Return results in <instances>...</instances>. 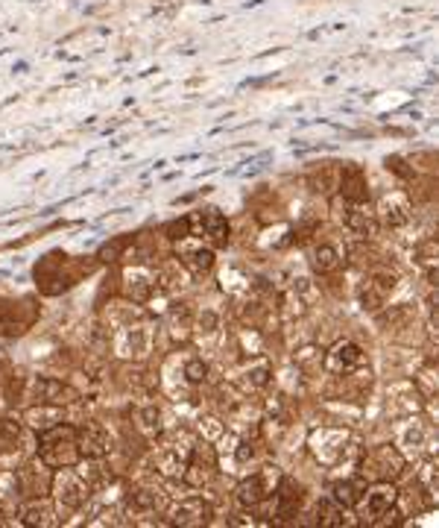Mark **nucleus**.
<instances>
[{"label":"nucleus","instance_id":"1","mask_svg":"<svg viewBox=\"0 0 439 528\" xmlns=\"http://www.w3.org/2000/svg\"><path fill=\"white\" fill-rule=\"evenodd\" d=\"M36 458L50 470H62V467H74L82 461L79 455V443H77V428L74 423H59L41 432L36 440Z\"/></svg>","mask_w":439,"mask_h":528},{"label":"nucleus","instance_id":"2","mask_svg":"<svg viewBox=\"0 0 439 528\" xmlns=\"http://www.w3.org/2000/svg\"><path fill=\"white\" fill-rule=\"evenodd\" d=\"M94 496V488L89 484V479L82 476V470L74 467H62L53 470V484H50V499L59 505L65 513H77L89 505V499Z\"/></svg>","mask_w":439,"mask_h":528},{"label":"nucleus","instance_id":"3","mask_svg":"<svg viewBox=\"0 0 439 528\" xmlns=\"http://www.w3.org/2000/svg\"><path fill=\"white\" fill-rule=\"evenodd\" d=\"M193 435H188L185 428H179L173 435H164L162 443L152 452V470L159 472L162 479H182V472L188 467V458L193 452Z\"/></svg>","mask_w":439,"mask_h":528},{"label":"nucleus","instance_id":"4","mask_svg":"<svg viewBox=\"0 0 439 528\" xmlns=\"http://www.w3.org/2000/svg\"><path fill=\"white\" fill-rule=\"evenodd\" d=\"M361 479L366 484L372 481H395L407 470V458L399 452V447L392 443H381V447H372L361 458Z\"/></svg>","mask_w":439,"mask_h":528},{"label":"nucleus","instance_id":"5","mask_svg":"<svg viewBox=\"0 0 439 528\" xmlns=\"http://www.w3.org/2000/svg\"><path fill=\"white\" fill-rule=\"evenodd\" d=\"M278 481H281L278 467H261L258 472H252V476H246L244 481L237 484L235 496H237V502L244 505V508L255 511V508H261V505L270 502V496L276 493Z\"/></svg>","mask_w":439,"mask_h":528},{"label":"nucleus","instance_id":"6","mask_svg":"<svg viewBox=\"0 0 439 528\" xmlns=\"http://www.w3.org/2000/svg\"><path fill=\"white\" fill-rule=\"evenodd\" d=\"M26 402H45V406L70 408V406H77V402H82V394L70 382H65V379L30 376V387H26Z\"/></svg>","mask_w":439,"mask_h":528},{"label":"nucleus","instance_id":"7","mask_svg":"<svg viewBox=\"0 0 439 528\" xmlns=\"http://www.w3.org/2000/svg\"><path fill=\"white\" fill-rule=\"evenodd\" d=\"M53 484V470L45 467L36 458V461H24L16 467V496L18 502H36V499L50 496Z\"/></svg>","mask_w":439,"mask_h":528},{"label":"nucleus","instance_id":"8","mask_svg":"<svg viewBox=\"0 0 439 528\" xmlns=\"http://www.w3.org/2000/svg\"><path fill=\"white\" fill-rule=\"evenodd\" d=\"M308 447L319 464L334 467V464L343 461L346 452H349V432L346 428H337V426H322V428H317V432H310Z\"/></svg>","mask_w":439,"mask_h":528},{"label":"nucleus","instance_id":"9","mask_svg":"<svg viewBox=\"0 0 439 528\" xmlns=\"http://www.w3.org/2000/svg\"><path fill=\"white\" fill-rule=\"evenodd\" d=\"M217 461L220 455L214 449V443H193V452L188 458V467L182 472V479H185V484L193 491L208 488V484L217 479Z\"/></svg>","mask_w":439,"mask_h":528},{"label":"nucleus","instance_id":"10","mask_svg":"<svg viewBox=\"0 0 439 528\" xmlns=\"http://www.w3.org/2000/svg\"><path fill=\"white\" fill-rule=\"evenodd\" d=\"M395 505H399V491H395V484L392 481H372V484H366V493L355 511L361 513L363 523H378Z\"/></svg>","mask_w":439,"mask_h":528},{"label":"nucleus","instance_id":"11","mask_svg":"<svg viewBox=\"0 0 439 528\" xmlns=\"http://www.w3.org/2000/svg\"><path fill=\"white\" fill-rule=\"evenodd\" d=\"M74 428H77V443L82 458H109L111 449H115L111 432L100 420H79L74 423Z\"/></svg>","mask_w":439,"mask_h":528},{"label":"nucleus","instance_id":"12","mask_svg":"<svg viewBox=\"0 0 439 528\" xmlns=\"http://www.w3.org/2000/svg\"><path fill=\"white\" fill-rule=\"evenodd\" d=\"M372 212H375V220L381 227L402 229L413 220V200H410L404 191H390L378 200Z\"/></svg>","mask_w":439,"mask_h":528},{"label":"nucleus","instance_id":"13","mask_svg":"<svg viewBox=\"0 0 439 528\" xmlns=\"http://www.w3.org/2000/svg\"><path fill=\"white\" fill-rule=\"evenodd\" d=\"M111 350H115L118 358H126V361H135L141 355L150 353V332L147 326L135 321V323H126V326H118L115 335H111Z\"/></svg>","mask_w":439,"mask_h":528},{"label":"nucleus","instance_id":"14","mask_svg":"<svg viewBox=\"0 0 439 528\" xmlns=\"http://www.w3.org/2000/svg\"><path fill=\"white\" fill-rule=\"evenodd\" d=\"M392 290H395V273H390V270L370 273L361 285V309L363 312H381L387 305Z\"/></svg>","mask_w":439,"mask_h":528},{"label":"nucleus","instance_id":"15","mask_svg":"<svg viewBox=\"0 0 439 528\" xmlns=\"http://www.w3.org/2000/svg\"><path fill=\"white\" fill-rule=\"evenodd\" d=\"M167 517L173 525H182V528H196V525H208L211 517H214V511L200 496H185L179 499L167 508Z\"/></svg>","mask_w":439,"mask_h":528},{"label":"nucleus","instance_id":"16","mask_svg":"<svg viewBox=\"0 0 439 528\" xmlns=\"http://www.w3.org/2000/svg\"><path fill=\"white\" fill-rule=\"evenodd\" d=\"M36 323V305L30 300H9L0 302V338L4 335H21Z\"/></svg>","mask_w":439,"mask_h":528},{"label":"nucleus","instance_id":"17","mask_svg":"<svg viewBox=\"0 0 439 528\" xmlns=\"http://www.w3.org/2000/svg\"><path fill=\"white\" fill-rule=\"evenodd\" d=\"M18 520L21 525L53 528V525H62L65 511L56 505L50 496H45V499H36V502H18Z\"/></svg>","mask_w":439,"mask_h":528},{"label":"nucleus","instance_id":"18","mask_svg":"<svg viewBox=\"0 0 439 528\" xmlns=\"http://www.w3.org/2000/svg\"><path fill=\"white\" fill-rule=\"evenodd\" d=\"M424 402H428V399L419 394V387L413 382H395V385H390V391H387V408L392 411V417H399V420H402V417L419 414Z\"/></svg>","mask_w":439,"mask_h":528},{"label":"nucleus","instance_id":"19","mask_svg":"<svg viewBox=\"0 0 439 528\" xmlns=\"http://www.w3.org/2000/svg\"><path fill=\"white\" fill-rule=\"evenodd\" d=\"M68 420V408L59 406H45V402H30L24 411H21V423L30 428V432H47V428L59 426Z\"/></svg>","mask_w":439,"mask_h":528},{"label":"nucleus","instance_id":"20","mask_svg":"<svg viewBox=\"0 0 439 528\" xmlns=\"http://www.w3.org/2000/svg\"><path fill=\"white\" fill-rule=\"evenodd\" d=\"M193 227H200L203 235H205V241L211 247H225L232 241V229H229V220H225L217 208H205V212L200 215H191V232Z\"/></svg>","mask_w":439,"mask_h":528},{"label":"nucleus","instance_id":"21","mask_svg":"<svg viewBox=\"0 0 439 528\" xmlns=\"http://www.w3.org/2000/svg\"><path fill=\"white\" fill-rule=\"evenodd\" d=\"M399 452L407 458H413V455H419L424 447H428V423L424 420H419V417L413 414V417H402V426H399Z\"/></svg>","mask_w":439,"mask_h":528},{"label":"nucleus","instance_id":"22","mask_svg":"<svg viewBox=\"0 0 439 528\" xmlns=\"http://www.w3.org/2000/svg\"><path fill=\"white\" fill-rule=\"evenodd\" d=\"M270 502H273V517H296L302 502H305V488L299 481L281 476L276 493L270 496Z\"/></svg>","mask_w":439,"mask_h":528},{"label":"nucleus","instance_id":"23","mask_svg":"<svg viewBox=\"0 0 439 528\" xmlns=\"http://www.w3.org/2000/svg\"><path fill=\"white\" fill-rule=\"evenodd\" d=\"M176 256H179V264L185 270H191L193 276H205L214 270V249L211 247H203V244H193L188 238H182L179 247H176Z\"/></svg>","mask_w":439,"mask_h":528},{"label":"nucleus","instance_id":"24","mask_svg":"<svg viewBox=\"0 0 439 528\" xmlns=\"http://www.w3.org/2000/svg\"><path fill=\"white\" fill-rule=\"evenodd\" d=\"M120 294L126 300H132L135 305H144L152 300L155 294V280L147 268H132V270H123L120 276Z\"/></svg>","mask_w":439,"mask_h":528},{"label":"nucleus","instance_id":"25","mask_svg":"<svg viewBox=\"0 0 439 528\" xmlns=\"http://www.w3.org/2000/svg\"><path fill=\"white\" fill-rule=\"evenodd\" d=\"M363 364V350L355 341H337L322 358V367H329L331 373H351Z\"/></svg>","mask_w":439,"mask_h":528},{"label":"nucleus","instance_id":"26","mask_svg":"<svg viewBox=\"0 0 439 528\" xmlns=\"http://www.w3.org/2000/svg\"><path fill=\"white\" fill-rule=\"evenodd\" d=\"M273 379V364L267 358H258V361H249L237 373H235V385L240 387L244 394H258L264 391L267 385Z\"/></svg>","mask_w":439,"mask_h":528},{"label":"nucleus","instance_id":"27","mask_svg":"<svg viewBox=\"0 0 439 528\" xmlns=\"http://www.w3.org/2000/svg\"><path fill=\"white\" fill-rule=\"evenodd\" d=\"M305 183L310 194L317 197H334L340 188V164L337 162H319L305 174Z\"/></svg>","mask_w":439,"mask_h":528},{"label":"nucleus","instance_id":"28","mask_svg":"<svg viewBox=\"0 0 439 528\" xmlns=\"http://www.w3.org/2000/svg\"><path fill=\"white\" fill-rule=\"evenodd\" d=\"M337 194L349 203H366L370 200V185H366V174L358 164H340V188Z\"/></svg>","mask_w":439,"mask_h":528},{"label":"nucleus","instance_id":"29","mask_svg":"<svg viewBox=\"0 0 439 528\" xmlns=\"http://www.w3.org/2000/svg\"><path fill=\"white\" fill-rule=\"evenodd\" d=\"M126 502L132 505L135 513H155L159 508H164V496L162 488H155L152 481H141L132 484V491L126 493Z\"/></svg>","mask_w":439,"mask_h":528},{"label":"nucleus","instance_id":"30","mask_svg":"<svg viewBox=\"0 0 439 528\" xmlns=\"http://www.w3.org/2000/svg\"><path fill=\"white\" fill-rule=\"evenodd\" d=\"M308 261H310V270L317 276H331L343 268V249L337 244H317L308 253Z\"/></svg>","mask_w":439,"mask_h":528},{"label":"nucleus","instance_id":"31","mask_svg":"<svg viewBox=\"0 0 439 528\" xmlns=\"http://www.w3.org/2000/svg\"><path fill=\"white\" fill-rule=\"evenodd\" d=\"M378 314V323L381 329H387V332H402V329H413V321H416V309L410 302H399V305H384Z\"/></svg>","mask_w":439,"mask_h":528},{"label":"nucleus","instance_id":"32","mask_svg":"<svg viewBox=\"0 0 439 528\" xmlns=\"http://www.w3.org/2000/svg\"><path fill=\"white\" fill-rule=\"evenodd\" d=\"M135 428L144 438H150V440L162 438V432H164V414H162V408L155 406V402H141V406L135 408Z\"/></svg>","mask_w":439,"mask_h":528},{"label":"nucleus","instance_id":"33","mask_svg":"<svg viewBox=\"0 0 439 528\" xmlns=\"http://www.w3.org/2000/svg\"><path fill=\"white\" fill-rule=\"evenodd\" d=\"M363 493H366V481H363L361 476H355V479H343V481H334V484H331V499H334L337 505H343L346 511L358 508V505H361V499H363Z\"/></svg>","mask_w":439,"mask_h":528},{"label":"nucleus","instance_id":"34","mask_svg":"<svg viewBox=\"0 0 439 528\" xmlns=\"http://www.w3.org/2000/svg\"><path fill=\"white\" fill-rule=\"evenodd\" d=\"M26 387H30V376H24L21 370H6L0 379V394H4L9 408H18L21 402H26Z\"/></svg>","mask_w":439,"mask_h":528},{"label":"nucleus","instance_id":"35","mask_svg":"<svg viewBox=\"0 0 439 528\" xmlns=\"http://www.w3.org/2000/svg\"><path fill=\"white\" fill-rule=\"evenodd\" d=\"M229 423L235 426V432H249V428L255 432L261 423V411L249 406V402H237V406L229 408Z\"/></svg>","mask_w":439,"mask_h":528},{"label":"nucleus","instance_id":"36","mask_svg":"<svg viewBox=\"0 0 439 528\" xmlns=\"http://www.w3.org/2000/svg\"><path fill=\"white\" fill-rule=\"evenodd\" d=\"M322 358H325V353L319 346H302V350L293 355V364L302 376H314V373L322 370Z\"/></svg>","mask_w":439,"mask_h":528},{"label":"nucleus","instance_id":"37","mask_svg":"<svg viewBox=\"0 0 439 528\" xmlns=\"http://www.w3.org/2000/svg\"><path fill=\"white\" fill-rule=\"evenodd\" d=\"M349 513L343 505H337L331 496H325L319 499V505H317V525H349Z\"/></svg>","mask_w":439,"mask_h":528},{"label":"nucleus","instance_id":"38","mask_svg":"<svg viewBox=\"0 0 439 528\" xmlns=\"http://www.w3.org/2000/svg\"><path fill=\"white\" fill-rule=\"evenodd\" d=\"M185 268H182L179 261H164L159 273L152 276L155 280V288H162V290H179L182 288V280H185V273H182Z\"/></svg>","mask_w":439,"mask_h":528},{"label":"nucleus","instance_id":"39","mask_svg":"<svg viewBox=\"0 0 439 528\" xmlns=\"http://www.w3.org/2000/svg\"><path fill=\"white\" fill-rule=\"evenodd\" d=\"M182 376H185V382L191 387L196 385H203L208 379V364L200 358V355H188V358H182Z\"/></svg>","mask_w":439,"mask_h":528},{"label":"nucleus","instance_id":"40","mask_svg":"<svg viewBox=\"0 0 439 528\" xmlns=\"http://www.w3.org/2000/svg\"><path fill=\"white\" fill-rule=\"evenodd\" d=\"M416 387H419V394L424 396V399H434L436 396V367L434 364H424L419 373H416V382H413Z\"/></svg>","mask_w":439,"mask_h":528},{"label":"nucleus","instance_id":"41","mask_svg":"<svg viewBox=\"0 0 439 528\" xmlns=\"http://www.w3.org/2000/svg\"><path fill=\"white\" fill-rule=\"evenodd\" d=\"M0 502H18L16 496V467L0 464Z\"/></svg>","mask_w":439,"mask_h":528},{"label":"nucleus","instance_id":"42","mask_svg":"<svg viewBox=\"0 0 439 528\" xmlns=\"http://www.w3.org/2000/svg\"><path fill=\"white\" fill-rule=\"evenodd\" d=\"M132 238H115L111 244H106L100 253H97V259H100L103 264H111V261H118V259H126V249H130Z\"/></svg>","mask_w":439,"mask_h":528},{"label":"nucleus","instance_id":"43","mask_svg":"<svg viewBox=\"0 0 439 528\" xmlns=\"http://www.w3.org/2000/svg\"><path fill=\"white\" fill-rule=\"evenodd\" d=\"M416 264H422L424 270L436 268V238H424L419 247H416Z\"/></svg>","mask_w":439,"mask_h":528},{"label":"nucleus","instance_id":"44","mask_svg":"<svg viewBox=\"0 0 439 528\" xmlns=\"http://www.w3.org/2000/svg\"><path fill=\"white\" fill-rule=\"evenodd\" d=\"M223 432H225V423L220 417H205V420H200V435L205 438V443H217Z\"/></svg>","mask_w":439,"mask_h":528},{"label":"nucleus","instance_id":"45","mask_svg":"<svg viewBox=\"0 0 439 528\" xmlns=\"http://www.w3.org/2000/svg\"><path fill=\"white\" fill-rule=\"evenodd\" d=\"M387 168H390L392 174H399L402 179H413V176H416L413 168H410V164H404L402 156H390V159H387Z\"/></svg>","mask_w":439,"mask_h":528},{"label":"nucleus","instance_id":"46","mask_svg":"<svg viewBox=\"0 0 439 528\" xmlns=\"http://www.w3.org/2000/svg\"><path fill=\"white\" fill-rule=\"evenodd\" d=\"M9 367H6V361L4 358H0V379H4V373H6Z\"/></svg>","mask_w":439,"mask_h":528}]
</instances>
